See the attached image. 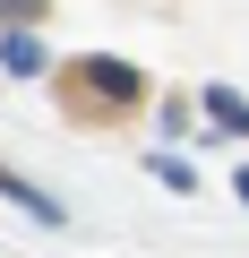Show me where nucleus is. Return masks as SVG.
Wrapping results in <instances>:
<instances>
[{
	"label": "nucleus",
	"mask_w": 249,
	"mask_h": 258,
	"mask_svg": "<svg viewBox=\"0 0 249 258\" xmlns=\"http://www.w3.org/2000/svg\"><path fill=\"white\" fill-rule=\"evenodd\" d=\"M69 78H77V86H95L103 103H138V95H146V78H138L129 60H112V52H86V60H77Z\"/></svg>",
	"instance_id": "1"
},
{
	"label": "nucleus",
	"mask_w": 249,
	"mask_h": 258,
	"mask_svg": "<svg viewBox=\"0 0 249 258\" xmlns=\"http://www.w3.org/2000/svg\"><path fill=\"white\" fill-rule=\"evenodd\" d=\"M0 198H9V207H18L26 224H43V232H69V207H60L52 189H35L26 172H9V164H0Z\"/></svg>",
	"instance_id": "2"
},
{
	"label": "nucleus",
	"mask_w": 249,
	"mask_h": 258,
	"mask_svg": "<svg viewBox=\"0 0 249 258\" xmlns=\"http://www.w3.org/2000/svg\"><path fill=\"white\" fill-rule=\"evenodd\" d=\"M0 69H9V78H43L52 69L43 43H35V26H0Z\"/></svg>",
	"instance_id": "3"
},
{
	"label": "nucleus",
	"mask_w": 249,
	"mask_h": 258,
	"mask_svg": "<svg viewBox=\"0 0 249 258\" xmlns=\"http://www.w3.org/2000/svg\"><path fill=\"white\" fill-rule=\"evenodd\" d=\"M206 120H215V129H232V138H249V103H240L232 86H206Z\"/></svg>",
	"instance_id": "4"
},
{
	"label": "nucleus",
	"mask_w": 249,
	"mask_h": 258,
	"mask_svg": "<svg viewBox=\"0 0 249 258\" xmlns=\"http://www.w3.org/2000/svg\"><path fill=\"white\" fill-rule=\"evenodd\" d=\"M146 164H155V181H163V189H198V172H189L181 155H146Z\"/></svg>",
	"instance_id": "5"
},
{
	"label": "nucleus",
	"mask_w": 249,
	"mask_h": 258,
	"mask_svg": "<svg viewBox=\"0 0 249 258\" xmlns=\"http://www.w3.org/2000/svg\"><path fill=\"white\" fill-rule=\"evenodd\" d=\"M43 9H52V0H0V26H35Z\"/></svg>",
	"instance_id": "6"
},
{
	"label": "nucleus",
	"mask_w": 249,
	"mask_h": 258,
	"mask_svg": "<svg viewBox=\"0 0 249 258\" xmlns=\"http://www.w3.org/2000/svg\"><path fill=\"white\" fill-rule=\"evenodd\" d=\"M232 189H240V207H249V172H232Z\"/></svg>",
	"instance_id": "7"
}]
</instances>
